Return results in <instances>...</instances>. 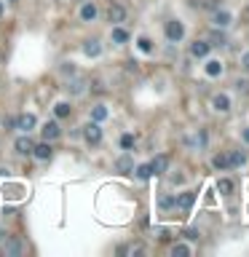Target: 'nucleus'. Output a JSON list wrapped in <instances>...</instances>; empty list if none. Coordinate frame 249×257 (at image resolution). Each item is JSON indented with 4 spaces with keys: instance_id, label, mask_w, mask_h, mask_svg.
Instances as JSON below:
<instances>
[{
    "instance_id": "aec40b11",
    "label": "nucleus",
    "mask_w": 249,
    "mask_h": 257,
    "mask_svg": "<svg viewBox=\"0 0 249 257\" xmlns=\"http://www.w3.org/2000/svg\"><path fill=\"white\" fill-rule=\"evenodd\" d=\"M206 75H209V78H217V75H222V64L217 62V59L206 62Z\"/></svg>"
},
{
    "instance_id": "39448f33",
    "label": "nucleus",
    "mask_w": 249,
    "mask_h": 257,
    "mask_svg": "<svg viewBox=\"0 0 249 257\" xmlns=\"http://www.w3.org/2000/svg\"><path fill=\"white\" fill-rule=\"evenodd\" d=\"M41 134H43V140H46V142H54L56 137L62 134V129H59V123H56V121H49V123H46V126L41 129Z\"/></svg>"
},
{
    "instance_id": "cd10ccee",
    "label": "nucleus",
    "mask_w": 249,
    "mask_h": 257,
    "mask_svg": "<svg viewBox=\"0 0 249 257\" xmlns=\"http://www.w3.org/2000/svg\"><path fill=\"white\" fill-rule=\"evenodd\" d=\"M161 209H172L174 206V199H172V196H161Z\"/></svg>"
},
{
    "instance_id": "412c9836",
    "label": "nucleus",
    "mask_w": 249,
    "mask_h": 257,
    "mask_svg": "<svg viewBox=\"0 0 249 257\" xmlns=\"http://www.w3.org/2000/svg\"><path fill=\"white\" fill-rule=\"evenodd\" d=\"M110 38H113V43H126V41H129V32L123 30V27H113Z\"/></svg>"
},
{
    "instance_id": "72a5a7b5",
    "label": "nucleus",
    "mask_w": 249,
    "mask_h": 257,
    "mask_svg": "<svg viewBox=\"0 0 249 257\" xmlns=\"http://www.w3.org/2000/svg\"><path fill=\"white\" fill-rule=\"evenodd\" d=\"M241 137H244V142L249 145V129H244V131H241Z\"/></svg>"
},
{
    "instance_id": "b1692460",
    "label": "nucleus",
    "mask_w": 249,
    "mask_h": 257,
    "mask_svg": "<svg viewBox=\"0 0 249 257\" xmlns=\"http://www.w3.org/2000/svg\"><path fill=\"white\" fill-rule=\"evenodd\" d=\"M172 255H174V257H188V255H191V247H188V244H174V247H172Z\"/></svg>"
},
{
    "instance_id": "2f4dec72",
    "label": "nucleus",
    "mask_w": 249,
    "mask_h": 257,
    "mask_svg": "<svg viewBox=\"0 0 249 257\" xmlns=\"http://www.w3.org/2000/svg\"><path fill=\"white\" fill-rule=\"evenodd\" d=\"M14 123H16V118H5L3 126H5V129H14Z\"/></svg>"
},
{
    "instance_id": "9b49d317",
    "label": "nucleus",
    "mask_w": 249,
    "mask_h": 257,
    "mask_svg": "<svg viewBox=\"0 0 249 257\" xmlns=\"http://www.w3.org/2000/svg\"><path fill=\"white\" fill-rule=\"evenodd\" d=\"M212 107L217 110V113H228V110H231V100H228L225 94H217L212 100Z\"/></svg>"
},
{
    "instance_id": "ddd939ff",
    "label": "nucleus",
    "mask_w": 249,
    "mask_h": 257,
    "mask_svg": "<svg viewBox=\"0 0 249 257\" xmlns=\"http://www.w3.org/2000/svg\"><path fill=\"white\" fill-rule=\"evenodd\" d=\"M83 54H86V56H100L102 54L100 41H86V43H83Z\"/></svg>"
},
{
    "instance_id": "6ab92c4d",
    "label": "nucleus",
    "mask_w": 249,
    "mask_h": 257,
    "mask_svg": "<svg viewBox=\"0 0 249 257\" xmlns=\"http://www.w3.org/2000/svg\"><path fill=\"white\" fill-rule=\"evenodd\" d=\"M91 118H94L97 123H102L104 118H107V107H104V104H94V107H91Z\"/></svg>"
},
{
    "instance_id": "423d86ee",
    "label": "nucleus",
    "mask_w": 249,
    "mask_h": 257,
    "mask_svg": "<svg viewBox=\"0 0 249 257\" xmlns=\"http://www.w3.org/2000/svg\"><path fill=\"white\" fill-rule=\"evenodd\" d=\"M14 148H16L19 155H32V148H35V145H32V140H30L27 134H22V137L14 142Z\"/></svg>"
},
{
    "instance_id": "393cba45",
    "label": "nucleus",
    "mask_w": 249,
    "mask_h": 257,
    "mask_svg": "<svg viewBox=\"0 0 249 257\" xmlns=\"http://www.w3.org/2000/svg\"><path fill=\"white\" fill-rule=\"evenodd\" d=\"M54 113H56V118H67V115H70V104H67V102L54 104Z\"/></svg>"
},
{
    "instance_id": "0eeeda50",
    "label": "nucleus",
    "mask_w": 249,
    "mask_h": 257,
    "mask_svg": "<svg viewBox=\"0 0 249 257\" xmlns=\"http://www.w3.org/2000/svg\"><path fill=\"white\" fill-rule=\"evenodd\" d=\"M32 155H35L38 161H49V158L54 155V150H51V145L43 140L41 145H35V148H32Z\"/></svg>"
},
{
    "instance_id": "a878e982",
    "label": "nucleus",
    "mask_w": 249,
    "mask_h": 257,
    "mask_svg": "<svg viewBox=\"0 0 249 257\" xmlns=\"http://www.w3.org/2000/svg\"><path fill=\"white\" fill-rule=\"evenodd\" d=\"M121 148L123 150H132L134 148V134H123L121 137Z\"/></svg>"
},
{
    "instance_id": "5701e85b",
    "label": "nucleus",
    "mask_w": 249,
    "mask_h": 257,
    "mask_svg": "<svg viewBox=\"0 0 249 257\" xmlns=\"http://www.w3.org/2000/svg\"><path fill=\"white\" fill-rule=\"evenodd\" d=\"M217 193H220V196H231V193H233V182H231V180H220V182H217Z\"/></svg>"
},
{
    "instance_id": "7ed1b4c3",
    "label": "nucleus",
    "mask_w": 249,
    "mask_h": 257,
    "mask_svg": "<svg viewBox=\"0 0 249 257\" xmlns=\"http://www.w3.org/2000/svg\"><path fill=\"white\" fill-rule=\"evenodd\" d=\"M35 123H38V118L32 115V113H22L16 118V123H14V129H19L22 134H30L32 129H35Z\"/></svg>"
},
{
    "instance_id": "dca6fc26",
    "label": "nucleus",
    "mask_w": 249,
    "mask_h": 257,
    "mask_svg": "<svg viewBox=\"0 0 249 257\" xmlns=\"http://www.w3.org/2000/svg\"><path fill=\"white\" fill-rule=\"evenodd\" d=\"M212 22L217 24V27H228V24H231V14H228V11H214Z\"/></svg>"
},
{
    "instance_id": "f8f14e48",
    "label": "nucleus",
    "mask_w": 249,
    "mask_h": 257,
    "mask_svg": "<svg viewBox=\"0 0 249 257\" xmlns=\"http://www.w3.org/2000/svg\"><path fill=\"white\" fill-rule=\"evenodd\" d=\"M115 169L121 171V174H129V171L134 169V161H132V158H129V155H121V158H118V161H115Z\"/></svg>"
},
{
    "instance_id": "9d476101",
    "label": "nucleus",
    "mask_w": 249,
    "mask_h": 257,
    "mask_svg": "<svg viewBox=\"0 0 249 257\" xmlns=\"http://www.w3.org/2000/svg\"><path fill=\"white\" fill-rule=\"evenodd\" d=\"M209 49H212L209 43H204V41H196V43L191 46V56H196V59H204V56L209 54Z\"/></svg>"
},
{
    "instance_id": "20e7f679",
    "label": "nucleus",
    "mask_w": 249,
    "mask_h": 257,
    "mask_svg": "<svg viewBox=\"0 0 249 257\" xmlns=\"http://www.w3.org/2000/svg\"><path fill=\"white\" fill-rule=\"evenodd\" d=\"M193 204H196V193H193V190H185V193H180L174 199V206H180L182 212H191Z\"/></svg>"
},
{
    "instance_id": "4be33fe9",
    "label": "nucleus",
    "mask_w": 249,
    "mask_h": 257,
    "mask_svg": "<svg viewBox=\"0 0 249 257\" xmlns=\"http://www.w3.org/2000/svg\"><path fill=\"white\" fill-rule=\"evenodd\" d=\"M212 166H214V169H231V161H228L225 153H220V155L212 158Z\"/></svg>"
},
{
    "instance_id": "7c9ffc66",
    "label": "nucleus",
    "mask_w": 249,
    "mask_h": 257,
    "mask_svg": "<svg viewBox=\"0 0 249 257\" xmlns=\"http://www.w3.org/2000/svg\"><path fill=\"white\" fill-rule=\"evenodd\" d=\"M236 86H239V91H244V94H249V81H239Z\"/></svg>"
},
{
    "instance_id": "473e14b6",
    "label": "nucleus",
    "mask_w": 249,
    "mask_h": 257,
    "mask_svg": "<svg viewBox=\"0 0 249 257\" xmlns=\"http://www.w3.org/2000/svg\"><path fill=\"white\" fill-rule=\"evenodd\" d=\"M241 67H244V70H249V51H247L244 56H241Z\"/></svg>"
},
{
    "instance_id": "4468645a",
    "label": "nucleus",
    "mask_w": 249,
    "mask_h": 257,
    "mask_svg": "<svg viewBox=\"0 0 249 257\" xmlns=\"http://www.w3.org/2000/svg\"><path fill=\"white\" fill-rule=\"evenodd\" d=\"M107 19L110 22H123V19H126V11L121 8V5H110V11H107Z\"/></svg>"
},
{
    "instance_id": "bb28decb",
    "label": "nucleus",
    "mask_w": 249,
    "mask_h": 257,
    "mask_svg": "<svg viewBox=\"0 0 249 257\" xmlns=\"http://www.w3.org/2000/svg\"><path fill=\"white\" fill-rule=\"evenodd\" d=\"M209 41H212L209 46H225V43H228V41H225V35H222V32H212V38H209Z\"/></svg>"
},
{
    "instance_id": "a211bd4d",
    "label": "nucleus",
    "mask_w": 249,
    "mask_h": 257,
    "mask_svg": "<svg viewBox=\"0 0 249 257\" xmlns=\"http://www.w3.org/2000/svg\"><path fill=\"white\" fill-rule=\"evenodd\" d=\"M134 174H137V180H150L153 177V169H150V163H142V166H137V169H132Z\"/></svg>"
},
{
    "instance_id": "f257e3e1",
    "label": "nucleus",
    "mask_w": 249,
    "mask_h": 257,
    "mask_svg": "<svg viewBox=\"0 0 249 257\" xmlns=\"http://www.w3.org/2000/svg\"><path fill=\"white\" fill-rule=\"evenodd\" d=\"M83 140H86L89 145H100L102 142V129H100V123L97 121H91L83 126Z\"/></svg>"
},
{
    "instance_id": "1a4fd4ad",
    "label": "nucleus",
    "mask_w": 249,
    "mask_h": 257,
    "mask_svg": "<svg viewBox=\"0 0 249 257\" xmlns=\"http://www.w3.org/2000/svg\"><path fill=\"white\" fill-rule=\"evenodd\" d=\"M150 169H153V174H163V171L169 169V158L166 155H155L153 161H150Z\"/></svg>"
},
{
    "instance_id": "2eb2a0df",
    "label": "nucleus",
    "mask_w": 249,
    "mask_h": 257,
    "mask_svg": "<svg viewBox=\"0 0 249 257\" xmlns=\"http://www.w3.org/2000/svg\"><path fill=\"white\" fill-rule=\"evenodd\" d=\"M81 19H83V22H94V19H97V5L94 3L83 5V8H81Z\"/></svg>"
},
{
    "instance_id": "6e6552de",
    "label": "nucleus",
    "mask_w": 249,
    "mask_h": 257,
    "mask_svg": "<svg viewBox=\"0 0 249 257\" xmlns=\"http://www.w3.org/2000/svg\"><path fill=\"white\" fill-rule=\"evenodd\" d=\"M86 78H73V81H70L67 83V89H70V94H73V97H81L83 94V91H86Z\"/></svg>"
},
{
    "instance_id": "f3484780",
    "label": "nucleus",
    "mask_w": 249,
    "mask_h": 257,
    "mask_svg": "<svg viewBox=\"0 0 249 257\" xmlns=\"http://www.w3.org/2000/svg\"><path fill=\"white\" fill-rule=\"evenodd\" d=\"M228 161H231V166H244V163H247V153H244V150H233V153L228 155Z\"/></svg>"
},
{
    "instance_id": "f704fd0d",
    "label": "nucleus",
    "mask_w": 249,
    "mask_h": 257,
    "mask_svg": "<svg viewBox=\"0 0 249 257\" xmlns=\"http://www.w3.org/2000/svg\"><path fill=\"white\" fill-rule=\"evenodd\" d=\"M0 16H3V3H0Z\"/></svg>"
},
{
    "instance_id": "c85d7f7f",
    "label": "nucleus",
    "mask_w": 249,
    "mask_h": 257,
    "mask_svg": "<svg viewBox=\"0 0 249 257\" xmlns=\"http://www.w3.org/2000/svg\"><path fill=\"white\" fill-rule=\"evenodd\" d=\"M5 252H8V255H19V252H22V244H8Z\"/></svg>"
},
{
    "instance_id": "c756f323",
    "label": "nucleus",
    "mask_w": 249,
    "mask_h": 257,
    "mask_svg": "<svg viewBox=\"0 0 249 257\" xmlns=\"http://www.w3.org/2000/svg\"><path fill=\"white\" fill-rule=\"evenodd\" d=\"M137 43H140V49H142V51H150V49H153V43H150L148 38H140Z\"/></svg>"
},
{
    "instance_id": "f03ea898",
    "label": "nucleus",
    "mask_w": 249,
    "mask_h": 257,
    "mask_svg": "<svg viewBox=\"0 0 249 257\" xmlns=\"http://www.w3.org/2000/svg\"><path fill=\"white\" fill-rule=\"evenodd\" d=\"M166 38H169L172 43H180L182 38H185V27H182V22H177V19L166 22Z\"/></svg>"
}]
</instances>
